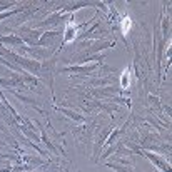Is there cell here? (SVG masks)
Here are the masks:
<instances>
[{"label": "cell", "mask_w": 172, "mask_h": 172, "mask_svg": "<svg viewBox=\"0 0 172 172\" xmlns=\"http://www.w3.org/2000/svg\"><path fill=\"white\" fill-rule=\"evenodd\" d=\"M129 79H130V74H129V72H124V74H122V87H127V85H129V82H130Z\"/></svg>", "instance_id": "2"}, {"label": "cell", "mask_w": 172, "mask_h": 172, "mask_svg": "<svg viewBox=\"0 0 172 172\" xmlns=\"http://www.w3.org/2000/svg\"><path fill=\"white\" fill-rule=\"evenodd\" d=\"M130 27H132V20L129 19V17H126V19L122 20V30H124V33L129 32V30H130Z\"/></svg>", "instance_id": "1"}]
</instances>
